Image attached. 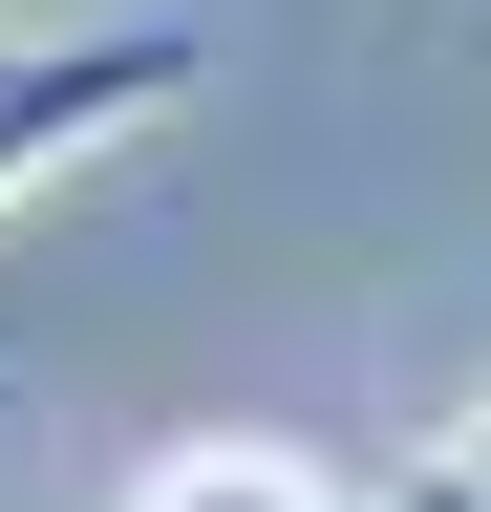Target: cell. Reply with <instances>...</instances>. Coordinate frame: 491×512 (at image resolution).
Segmentation results:
<instances>
[{"label":"cell","instance_id":"6da1fadb","mask_svg":"<svg viewBox=\"0 0 491 512\" xmlns=\"http://www.w3.org/2000/svg\"><path fill=\"white\" fill-rule=\"evenodd\" d=\"M193 86H214V43L171 0H129V22H0V214L65 192L86 150H129V128H171Z\"/></svg>","mask_w":491,"mask_h":512},{"label":"cell","instance_id":"7a4b0ae2","mask_svg":"<svg viewBox=\"0 0 491 512\" xmlns=\"http://www.w3.org/2000/svg\"><path fill=\"white\" fill-rule=\"evenodd\" d=\"M129 512H342V491L299 470V448H257V427H214V448H171V470H150Z\"/></svg>","mask_w":491,"mask_h":512},{"label":"cell","instance_id":"3957f363","mask_svg":"<svg viewBox=\"0 0 491 512\" xmlns=\"http://www.w3.org/2000/svg\"><path fill=\"white\" fill-rule=\"evenodd\" d=\"M406 512H491V470H449V448H427V470H406Z\"/></svg>","mask_w":491,"mask_h":512},{"label":"cell","instance_id":"277c9868","mask_svg":"<svg viewBox=\"0 0 491 512\" xmlns=\"http://www.w3.org/2000/svg\"><path fill=\"white\" fill-rule=\"evenodd\" d=\"M449 470H491V406H470V427H449Z\"/></svg>","mask_w":491,"mask_h":512}]
</instances>
